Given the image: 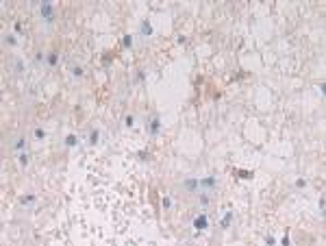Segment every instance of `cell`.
<instances>
[{
  "instance_id": "obj_1",
  "label": "cell",
  "mask_w": 326,
  "mask_h": 246,
  "mask_svg": "<svg viewBox=\"0 0 326 246\" xmlns=\"http://www.w3.org/2000/svg\"><path fill=\"white\" fill-rule=\"evenodd\" d=\"M39 13H41V17L46 22H52L54 20V7H52V2H41V7H39Z\"/></svg>"
},
{
  "instance_id": "obj_2",
  "label": "cell",
  "mask_w": 326,
  "mask_h": 246,
  "mask_svg": "<svg viewBox=\"0 0 326 246\" xmlns=\"http://www.w3.org/2000/svg\"><path fill=\"white\" fill-rule=\"evenodd\" d=\"M146 129H148V133H150V135H159V131H161V120H159V115H152L150 120H148Z\"/></svg>"
},
{
  "instance_id": "obj_3",
  "label": "cell",
  "mask_w": 326,
  "mask_h": 246,
  "mask_svg": "<svg viewBox=\"0 0 326 246\" xmlns=\"http://www.w3.org/2000/svg\"><path fill=\"white\" fill-rule=\"evenodd\" d=\"M193 226H196V229H198V231L207 229V226H209V220H207V216H204V214L196 216V218H193Z\"/></svg>"
},
{
  "instance_id": "obj_4",
  "label": "cell",
  "mask_w": 326,
  "mask_h": 246,
  "mask_svg": "<svg viewBox=\"0 0 326 246\" xmlns=\"http://www.w3.org/2000/svg\"><path fill=\"white\" fill-rule=\"evenodd\" d=\"M139 33H142L144 37H150V35H152V26H150V22H148V20L142 22V26H139Z\"/></svg>"
},
{
  "instance_id": "obj_5",
  "label": "cell",
  "mask_w": 326,
  "mask_h": 246,
  "mask_svg": "<svg viewBox=\"0 0 326 246\" xmlns=\"http://www.w3.org/2000/svg\"><path fill=\"white\" fill-rule=\"evenodd\" d=\"M24 148H26V137H22V135H20V137H15V142H13V150L22 152Z\"/></svg>"
},
{
  "instance_id": "obj_6",
  "label": "cell",
  "mask_w": 326,
  "mask_h": 246,
  "mask_svg": "<svg viewBox=\"0 0 326 246\" xmlns=\"http://www.w3.org/2000/svg\"><path fill=\"white\" fill-rule=\"evenodd\" d=\"M198 179H189V181H185V189H189V192H196L198 189Z\"/></svg>"
},
{
  "instance_id": "obj_7",
  "label": "cell",
  "mask_w": 326,
  "mask_h": 246,
  "mask_svg": "<svg viewBox=\"0 0 326 246\" xmlns=\"http://www.w3.org/2000/svg\"><path fill=\"white\" fill-rule=\"evenodd\" d=\"M17 159H20V166H29V159L31 157H29V152H20V157H17Z\"/></svg>"
},
{
  "instance_id": "obj_8",
  "label": "cell",
  "mask_w": 326,
  "mask_h": 246,
  "mask_svg": "<svg viewBox=\"0 0 326 246\" xmlns=\"http://www.w3.org/2000/svg\"><path fill=\"white\" fill-rule=\"evenodd\" d=\"M200 185H202V187H209V189H211L213 185H215V179H204V181H200Z\"/></svg>"
},
{
  "instance_id": "obj_9",
  "label": "cell",
  "mask_w": 326,
  "mask_h": 246,
  "mask_svg": "<svg viewBox=\"0 0 326 246\" xmlns=\"http://www.w3.org/2000/svg\"><path fill=\"white\" fill-rule=\"evenodd\" d=\"M5 44H9V46H15V44H17L15 35H5Z\"/></svg>"
},
{
  "instance_id": "obj_10",
  "label": "cell",
  "mask_w": 326,
  "mask_h": 246,
  "mask_svg": "<svg viewBox=\"0 0 326 246\" xmlns=\"http://www.w3.org/2000/svg\"><path fill=\"white\" fill-rule=\"evenodd\" d=\"M35 203V196L29 194V196H22V205H33Z\"/></svg>"
},
{
  "instance_id": "obj_11",
  "label": "cell",
  "mask_w": 326,
  "mask_h": 246,
  "mask_svg": "<svg viewBox=\"0 0 326 246\" xmlns=\"http://www.w3.org/2000/svg\"><path fill=\"white\" fill-rule=\"evenodd\" d=\"M65 146H76V137H74V135H68V137H65Z\"/></svg>"
},
{
  "instance_id": "obj_12",
  "label": "cell",
  "mask_w": 326,
  "mask_h": 246,
  "mask_svg": "<svg viewBox=\"0 0 326 246\" xmlns=\"http://www.w3.org/2000/svg\"><path fill=\"white\" fill-rule=\"evenodd\" d=\"M57 59H59L57 52H50V54H48V66H57Z\"/></svg>"
},
{
  "instance_id": "obj_13",
  "label": "cell",
  "mask_w": 326,
  "mask_h": 246,
  "mask_svg": "<svg viewBox=\"0 0 326 246\" xmlns=\"http://www.w3.org/2000/svg\"><path fill=\"white\" fill-rule=\"evenodd\" d=\"M46 137V131L44 129H35V140H44Z\"/></svg>"
},
{
  "instance_id": "obj_14",
  "label": "cell",
  "mask_w": 326,
  "mask_h": 246,
  "mask_svg": "<svg viewBox=\"0 0 326 246\" xmlns=\"http://www.w3.org/2000/svg\"><path fill=\"white\" fill-rule=\"evenodd\" d=\"M98 135H100L98 131H91V133H89V142H91V144H96V142H98Z\"/></svg>"
},
{
  "instance_id": "obj_15",
  "label": "cell",
  "mask_w": 326,
  "mask_h": 246,
  "mask_svg": "<svg viewBox=\"0 0 326 246\" xmlns=\"http://www.w3.org/2000/svg\"><path fill=\"white\" fill-rule=\"evenodd\" d=\"M124 46H126V48L133 46V37H130V35H124Z\"/></svg>"
},
{
  "instance_id": "obj_16",
  "label": "cell",
  "mask_w": 326,
  "mask_h": 246,
  "mask_svg": "<svg viewBox=\"0 0 326 246\" xmlns=\"http://www.w3.org/2000/svg\"><path fill=\"white\" fill-rule=\"evenodd\" d=\"M230 218H233V211H228V214H226V218H224V220H222V226H228Z\"/></svg>"
},
{
  "instance_id": "obj_17",
  "label": "cell",
  "mask_w": 326,
  "mask_h": 246,
  "mask_svg": "<svg viewBox=\"0 0 326 246\" xmlns=\"http://www.w3.org/2000/svg\"><path fill=\"white\" fill-rule=\"evenodd\" d=\"M133 122H135L133 115H126V118H124V124H126V126H133Z\"/></svg>"
},
{
  "instance_id": "obj_18",
  "label": "cell",
  "mask_w": 326,
  "mask_h": 246,
  "mask_svg": "<svg viewBox=\"0 0 326 246\" xmlns=\"http://www.w3.org/2000/svg\"><path fill=\"white\" fill-rule=\"evenodd\" d=\"M22 70H24V63H22V61H15V72H17V74H20Z\"/></svg>"
},
{
  "instance_id": "obj_19",
  "label": "cell",
  "mask_w": 326,
  "mask_h": 246,
  "mask_svg": "<svg viewBox=\"0 0 326 246\" xmlns=\"http://www.w3.org/2000/svg\"><path fill=\"white\" fill-rule=\"evenodd\" d=\"M72 74H74V76H83V70L76 66V68H72Z\"/></svg>"
},
{
  "instance_id": "obj_20",
  "label": "cell",
  "mask_w": 326,
  "mask_h": 246,
  "mask_svg": "<svg viewBox=\"0 0 326 246\" xmlns=\"http://www.w3.org/2000/svg\"><path fill=\"white\" fill-rule=\"evenodd\" d=\"M163 207H165V209H167V207H172V200H170V198H167V196L163 198Z\"/></svg>"
},
{
  "instance_id": "obj_21",
  "label": "cell",
  "mask_w": 326,
  "mask_h": 246,
  "mask_svg": "<svg viewBox=\"0 0 326 246\" xmlns=\"http://www.w3.org/2000/svg\"><path fill=\"white\" fill-rule=\"evenodd\" d=\"M304 185H306V181H302V179L296 181V187H304Z\"/></svg>"
},
{
  "instance_id": "obj_22",
  "label": "cell",
  "mask_w": 326,
  "mask_h": 246,
  "mask_svg": "<svg viewBox=\"0 0 326 246\" xmlns=\"http://www.w3.org/2000/svg\"><path fill=\"white\" fill-rule=\"evenodd\" d=\"M200 203H202V205H207V203H209V196H204V194H202V196H200Z\"/></svg>"
}]
</instances>
